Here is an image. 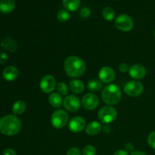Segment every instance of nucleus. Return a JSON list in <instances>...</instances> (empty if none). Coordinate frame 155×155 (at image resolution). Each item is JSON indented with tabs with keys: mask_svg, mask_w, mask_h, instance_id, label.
<instances>
[{
	"mask_svg": "<svg viewBox=\"0 0 155 155\" xmlns=\"http://www.w3.org/2000/svg\"><path fill=\"white\" fill-rule=\"evenodd\" d=\"M64 69L68 77L77 78L82 77L85 74L86 65L84 61L80 58L77 56H70L65 60Z\"/></svg>",
	"mask_w": 155,
	"mask_h": 155,
	"instance_id": "nucleus-1",
	"label": "nucleus"
},
{
	"mask_svg": "<svg viewBox=\"0 0 155 155\" xmlns=\"http://www.w3.org/2000/svg\"><path fill=\"white\" fill-rule=\"evenodd\" d=\"M21 129V122L15 115L9 114L0 118V133L7 136L18 134Z\"/></svg>",
	"mask_w": 155,
	"mask_h": 155,
	"instance_id": "nucleus-2",
	"label": "nucleus"
},
{
	"mask_svg": "<svg viewBox=\"0 0 155 155\" xmlns=\"http://www.w3.org/2000/svg\"><path fill=\"white\" fill-rule=\"evenodd\" d=\"M120 89L115 84H109L103 89L101 92V99L107 105H115L121 100Z\"/></svg>",
	"mask_w": 155,
	"mask_h": 155,
	"instance_id": "nucleus-3",
	"label": "nucleus"
},
{
	"mask_svg": "<svg viewBox=\"0 0 155 155\" xmlns=\"http://www.w3.org/2000/svg\"><path fill=\"white\" fill-rule=\"evenodd\" d=\"M69 121V115L65 110L58 109L52 114L51 117V124L55 129H62L68 124Z\"/></svg>",
	"mask_w": 155,
	"mask_h": 155,
	"instance_id": "nucleus-4",
	"label": "nucleus"
},
{
	"mask_svg": "<svg viewBox=\"0 0 155 155\" xmlns=\"http://www.w3.org/2000/svg\"><path fill=\"white\" fill-rule=\"evenodd\" d=\"M117 117V110L111 106H104L98 112V117L104 124H109L114 121Z\"/></svg>",
	"mask_w": 155,
	"mask_h": 155,
	"instance_id": "nucleus-5",
	"label": "nucleus"
},
{
	"mask_svg": "<svg viewBox=\"0 0 155 155\" xmlns=\"http://www.w3.org/2000/svg\"><path fill=\"white\" fill-rule=\"evenodd\" d=\"M115 26L119 30L123 32H129L133 30L134 27V22L133 18L127 15H119L116 18L114 22Z\"/></svg>",
	"mask_w": 155,
	"mask_h": 155,
	"instance_id": "nucleus-6",
	"label": "nucleus"
},
{
	"mask_svg": "<svg viewBox=\"0 0 155 155\" xmlns=\"http://www.w3.org/2000/svg\"><path fill=\"white\" fill-rule=\"evenodd\" d=\"M144 91V86L141 82L132 80L126 83L124 86V92L130 97H138L142 95Z\"/></svg>",
	"mask_w": 155,
	"mask_h": 155,
	"instance_id": "nucleus-7",
	"label": "nucleus"
},
{
	"mask_svg": "<svg viewBox=\"0 0 155 155\" xmlns=\"http://www.w3.org/2000/svg\"><path fill=\"white\" fill-rule=\"evenodd\" d=\"M57 83L54 77L51 75H45L41 79L39 87L44 93H51L55 89Z\"/></svg>",
	"mask_w": 155,
	"mask_h": 155,
	"instance_id": "nucleus-8",
	"label": "nucleus"
},
{
	"mask_svg": "<svg viewBox=\"0 0 155 155\" xmlns=\"http://www.w3.org/2000/svg\"><path fill=\"white\" fill-rule=\"evenodd\" d=\"M82 105L86 110H93L96 108L99 104V100L97 95L93 93H86L83 95L81 101Z\"/></svg>",
	"mask_w": 155,
	"mask_h": 155,
	"instance_id": "nucleus-9",
	"label": "nucleus"
},
{
	"mask_svg": "<svg viewBox=\"0 0 155 155\" xmlns=\"http://www.w3.org/2000/svg\"><path fill=\"white\" fill-rule=\"evenodd\" d=\"M63 105L70 112H77L81 107V101L75 95H68L63 101Z\"/></svg>",
	"mask_w": 155,
	"mask_h": 155,
	"instance_id": "nucleus-10",
	"label": "nucleus"
},
{
	"mask_svg": "<svg viewBox=\"0 0 155 155\" xmlns=\"http://www.w3.org/2000/svg\"><path fill=\"white\" fill-rule=\"evenodd\" d=\"M86 124L85 119L82 117L79 116L73 117L68 124L69 130L74 133H81L83 130H84V129H86Z\"/></svg>",
	"mask_w": 155,
	"mask_h": 155,
	"instance_id": "nucleus-11",
	"label": "nucleus"
},
{
	"mask_svg": "<svg viewBox=\"0 0 155 155\" xmlns=\"http://www.w3.org/2000/svg\"><path fill=\"white\" fill-rule=\"evenodd\" d=\"M146 68L141 64H135L130 67L129 74L134 80H139L143 79L146 75Z\"/></svg>",
	"mask_w": 155,
	"mask_h": 155,
	"instance_id": "nucleus-12",
	"label": "nucleus"
},
{
	"mask_svg": "<svg viewBox=\"0 0 155 155\" xmlns=\"http://www.w3.org/2000/svg\"><path fill=\"white\" fill-rule=\"evenodd\" d=\"M98 77L101 83H110L114 80L115 72L110 67H103L98 73Z\"/></svg>",
	"mask_w": 155,
	"mask_h": 155,
	"instance_id": "nucleus-13",
	"label": "nucleus"
},
{
	"mask_svg": "<svg viewBox=\"0 0 155 155\" xmlns=\"http://www.w3.org/2000/svg\"><path fill=\"white\" fill-rule=\"evenodd\" d=\"M19 75V71L15 66L6 67L2 72V77L7 81H14L18 78Z\"/></svg>",
	"mask_w": 155,
	"mask_h": 155,
	"instance_id": "nucleus-14",
	"label": "nucleus"
},
{
	"mask_svg": "<svg viewBox=\"0 0 155 155\" xmlns=\"http://www.w3.org/2000/svg\"><path fill=\"white\" fill-rule=\"evenodd\" d=\"M1 45L5 49L12 51V52H15L18 49V43L16 40L10 36L4 38L1 42Z\"/></svg>",
	"mask_w": 155,
	"mask_h": 155,
	"instance_id": "nucleus-15",
	"label": "nucleus"
},
{
	"mask_svg": "<svg viewBox=\"0 0 155 155\" xmlns=\"http://www.w3.org/2000/svg\"><path fill=\"white\" fill-rule=\"evenodd\" d=\"M101 130H102V127L101 124L97 121H92L86 127V133L89 136H92L98 135L101 131Z\"/></svg>",
	"mask_w": 155,
	"mask_h": 155,
	"instance_id": "nucleus-16",
	"label": "nucleus"
},
{
	"mask_svg": "<svg viewBox=\"0 0 155 155\" xmlns=\"http://www.w3.org/2000/svg\"><path fill=\"white\" fill-rule=\"evenodd\" d=\"M15 8L14 0H0V12L3 14H9Z\"/></svg>",
	"mask_w": 155,
	"mask_h": 155,
	"instance_id": "nucleus-17",
	"label": "nucleus"
},
{
	"mask_svg": "<svg viewBox=\"0 0 155 155\" xmlns=\"http://www.w3.org/2000/svg\"><path fill=\"white\" fill-rule=\"evenodd\" d=\"M69 88L71 92L75 94H80L84 91L85 86L83 82L77 79H73L70 81Z\"/></svg>",
	"mask_w": 155,
	"mask_h": 155,
	"instance_id": "nucleus-18",
	"label": "nucleus"
},
{
	"mask_svg": "<svg viewBox=\"0 0 155 155\" xmlns=\"http://www.w3.org/2000/svg\"><path fill=\"white\" fill-rule=\"evenodd\" d=\"M63 99L61 98V95L58 92H52L48 96V102L52 107L56 108H60L63 104Z\"/></svg>",
	"mask_w": 155,
	"mask_h": 155,
	"instance_id": "nucleus-19",
	"label": "nucleus"
},
{
	"mask_svg": "<svg viewBox=\"0 0 155 155\" xmlns=\"http://www.w3.org/2000/svg\"><path fill=\"white\" fill-rule=\"evenodd\" d=\"M62 3L66 10L75 12L80 5V0H62Z\"/></svg>",
	"mask_w": 155,
	"mask_h": 155,
	"instance_id": "nucleus-20",
	"label": "nucleus"
},
{
	"mask_svg": "<svg viewBox=\"0 0 155 155\" xmlns=\"http://www.w3.org/2000/svg\"><path fill=\"white\" fill-rule=\"evenodd\" d=\"M26 108H27L26 103L22 100H18L14 103L12 106V112L17 115L22 114L26 110Z\"/></svg>",
	"mask_w": 155,
	"mask_h": 155,
	"instance_id": "nucleus-21",
	"label": "nucleus"
},
{
	"mask_svg": "<svg viewBox=\"0 0 155 155\" xmlns=\"http://www.w3.org/2000/svg\"><path fill=\"white\" fill-rule=\"evenodd\" d=\"M87 87L88 89H89L90 92H98V91L101 90V88H102V83H101L100 80L92 79V80H89V81L88 82Z\"/></svg>",
	"mask_w": 155,
	"mask_h": 155,
	"instance_id": "nucleus-22",
	"label": "nucleus"
},
{
	"mask_svg": "<svg viewBox=\"0 0 155 155\" xmlns=\"http://www.w3.org/2000/svg\"><path fill=\"white\" fill-rule=\"evenodd\" d=\"M103 18L107 21H111L114 19L115 12L112 8L106 7L104 8V10L102 11Z\"/></svg>",
	"mask_w": 155,
	"mask_h": 155,
	"instance_id": "nucleus-23",
	"label": "nucleus"
},
{
	"mask_svg": "<svg viewBox=\"0 0 155 155\" xmlns=\"http://www.w3.org/2000/svg\"><path fill=\"white\" fill-rule=\"evenodd\" d=\"M70 18H71V15H70L69 12L66 9H61L57 14V19L61 23L68 21L70 19Z\"/></svg>",
	"mask_w": 155,
	"mask_h": 155,
	"instance_id": "nucleus-24",
	"label": "nucleus"
},
{
	"mask_svg": "<svg viewBox=\"0 0 155 155\" xmlns=\"http://www.w3.org/2000/svg\"><path fill=\"white\" fill-rule=\"evenodd\" d=\"M56 89H57L58 93L60 94L61 95H67L69 92V89L68 85L64 82H61L58 83L56 86Z\"/></svg>",
	"mask_w": 155,
	"mask_h": 155,
	"instance_id": "nucleus-25",
	"label": "nucleus"
},
{
	"mask_svg": "<svg viewBox=\"0 0 155 155\" xmlns=\"http://www.w3.org/2000/svg\"><path fill=\"white\" fill-rule=\"evenodd\" d=\"M96 150L95 148L92 145H88L83 148L82 151V155H95Z\"/></svg>",
	"mask_w": 155,
	"mask_h": 155,
	"instance_id": "nucleus-26",
	"label": "nucleus"
},
{
	"mask_svg": "<svg viewBox=\"0 0 155 155\" xmlns=\"http://www.w3.org/2000/svg\"><path fill=\"white\" fill-rule=\"evenodd\" d=\"M148 143L151 148L155 149V131L151 132L148 136Z\"/></svg>",
	"mask_w": 155,
	"mask_h": 155,
	"instance_id": "nucleus-27",
	"label": "nucleus"
},
{
	"mask_svg": "<svg viewBox=\"0 0 155 155\" xmlns=\"http://www.w3.org/2000/svg\"><path fill=\"white\" fill-rule=\"evenodd\" d=\"M91 11L88 8H83L80 11V16L83 18H87L90 16Z\"/></svg>",
	"mask_w": 155,
	"mask_h": 155,
	"instance_id": "nucleus-28",
	"label": "nucleus"
},
{
	"mask_svg": "<svg viewBox=\"0 0 155 155\" xmlns=\"http://www.w3.org/2000/svg\"><path fill=\"white\" fill-rule=\"evenodd\" d=\"M67 155H82V153L77 148H71L68 151Z\"/></svg>",
	"mask_w": 155,
	"mask_h": 155,
	"instance_id": "nucleus-29",
	"label": "nucleus"
},
{
	"mask_svg": "<svg viewBox=\"0 0 155 155\" xmlns=\"http://www.w3.org/2000/svg\"><path fill=\"white\" fill-rule=\"evenodd\" d=\"M118 69H119V71H120L121 73H127V72H129V69H130V68H129L127 64L122 63L119 65Z\"/></svg>",
	"mask_w": 155,
	"mask_h": 155,
	"instance_id": "nucleus-30",
	"label": "nucleus"
},
{
	"mask_svg": "<svg viewBox=\"0 0 155 155\" xmlns=\"http://www.w3.org/2000/svg\"><path fill=\"white\" fill-rule=\"evenodd\" d=\"M2 155H16V152L15 151V150L12 149V148H6L3 151Z\"/></svg>",
	"mask_w": 155,
	"mask_h": 155,
	"instance_id": "nucleus-31",
	"label": "nucleus"
},
{
	"mask_svg": "<svg viewBox=\"0 0 155 155\" xmlns=\"http://www.w3.org/2000/svg\"><path fill=\"white\" fill-rule=\"evenodd\" d=\"M8 58V57L7 54L5 53H2V54H0V63L5 64L7 61Z\"/></svg>",
	"mask_w": 155,
	"mask_h": 155,
	"instance_id": "nucleus-32",
	"label": "nucleus"
},
{
	"mask_svg": "<svg viewBox=\"0 0 155 155\" xmlns=\"http://www.w3.org/2000/svg\"><path fill=\"white\" fill-rule=\"evenodd\" d=\"M114 155H128V152L126 150H117L115 151Z\"/></svg>",
	"mask_w": 155,
	"mask_h": 155,
	"instance_id": "nucleus-33",
	"label": "nucleus"
},
{
	"mask_svg": "<svg viewBox=\"0 0 155 155\" xmlns=\"http://www.w3.org/2000/svg\"><path fill=\"white\" fill-rule=\"evenodd\" d=\"M125 148H126V151H133V149H134V145H133V144L132 143H127L125 145Z\"/></svg>",
	"mask_w": 155,
	"mask_h": 155,
	"instance_id": "nucleus-34",
	"label": "nucleus"
},
{
	"mask_svg": "<svg viewBox=\"0 0 155 155\" xmlns=\"http://www.w3.org/2000/svg\"><path fill=\"white\" fill-rule=\"evenodd\" d=\"M130 155H147V154L142 151H132Z\"/></svg>",
	"mask_w": 155,
	"mask_h": 155,
	"instance_id": "nucleus-35",
	"label": "nucleus"
},
{
	"mask_svg": "<svg viewBox=\"0 0 155 155\" xmlns=\"http://www.w3.org/2000/svg\"><path fill=\"white\" fill-rule=\"evenodd\" d=\"M154 36H155V30H154Z\"/></svg>",
	"mask_w": 155,
	"mask_h": 155,
	"instance_id": "nucleus-36",
	"label": "nucleus"
},
{
	"mask_svg": "<svg viewBox=\"0 0 155 155\" xmlns=\"http://www.w3.org/2000/svg\"></svg>",
	"mask_w": 155,
	"mask_h": 155,
	"instance_id": "nucleus-37",
	"label": "nucleus"
}]
</instances>
